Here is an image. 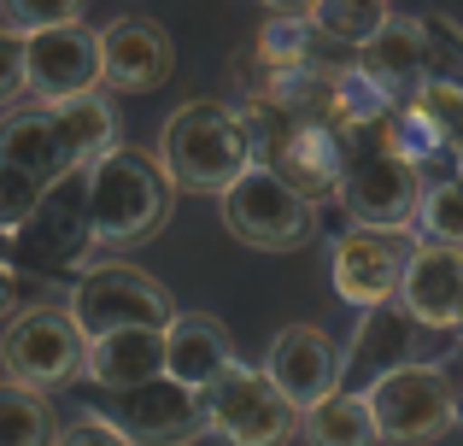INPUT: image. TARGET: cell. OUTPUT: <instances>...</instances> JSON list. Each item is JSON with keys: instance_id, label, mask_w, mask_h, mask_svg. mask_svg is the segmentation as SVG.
I'll use <instances>...</instances> for the list:
<instances>
[{"instance_id": "cell-17", "label": "cell", "mask_w": 463, "mask_h": 446, "mask_svg": "<svg viewBox=\"0 0 463 446\" xmlns=\"http://www.w3.org/2000/svg\"><path fill=\"white\" fill-rule=\"evenodd\" d=\"M399 306L411 311L417 329H452L458 311H463V247H434V241H422L405 264Z\"/></svg>"}, {"instance_id": "cell-10", "label": "cell", "mask_w": 463, "mask_h": 446, "mask_svg": "<svg viewBox=\"0 0 463 446\" xmlns=\"http://www.w3.org/2000/svg\"><path fill=\"white\" fill-rule=\"evenodd\" d=\"M411 252H417V241H411L405 229H346V235L335 241V259H328L335 294L358 311L393 306Z\"/></svg>"}, {"instance_id": "cell-16", "label": "cell", "mask_w": 463, "mask_h": 446, "mask_svg": "<svg viewBox=\"0 0 463 446\" xmlns=\"http://www.w3.org/2000/svg\"><path fill=\"white\" fill-rule=\"evenodd\" d=\"M0 165L35 176L42 188L77 176V153H71L53 106H18V112L0 118Z\"/></svg>"}, {"instance_id": "cell-22", "label": "cell", "mask_w": 463, "mask_h": 446, "mask_svg": "<svg viewBox=\"0 0 463 446\" xmlns=\"http://www.w3.org/2000/svg\"><path fill=\"white\" fill-rule=\"evenodd\" d=\"M299 435H306V446H375V423H370L364 394L340 388L299 417Z\"/></svg>"}, {"instance_id": "cell-11", "label": "cell", "mask_w": 463, "mask_h": 446, "mask_svg": "<svg viewBox=\"0 0 463 446\" xmlns=\"http://www.w3.org/2000/svg\"><path fill=\"white\" fill-rule=\"evenodd\" d=\"M24 89H35V106L100 94V30L59 24V30L24 35Z\"/></svg>"}, {"instance_id": "cell-13", "label": "cell", "mask_w": 463, "mask_h": 446, "mask_svg": "<svg viewBox=\"0 0 463 446\" xmlns=\"http://www.w3.org/2000/svg\"><path fill=\"white\" fill-rule=\"evenodd\" d=\"M264 171L282 176L306 206H323V200H340V171H346V141L335 136L317 118H299L270 153H264Z\"/></svg>"}, {"instance_id": "cell-5", "label": "cell", "mask_w": 463, "mask_h": 446, "mask_svg": "<svg viewBox=\"0 0 463 446\" xmlns=\"http://www.w3.org/2000/svg\"><path fill=\"white\" fill-rule=\"evenodd\" d=\"M375 441L387 446H434L446 429L458 423V394L446 382V370L434 365H399L387 376H375L364 388Z\"/></svg>"}, {"instance_id": "cell-19", "label": "cell", "mask_w": 463, "mask_h": 446, "mask_svg": "<svg viewBox=\"0 0 463 446\" xmlns=\"http://www.w3.org/2000/svg\"><path fill=\"white\" fill-rule=\"evenodd\" d=\"M235 365V341L212 311H176L165 323V376L188 394H205Z\"/></svg>"}, {"instance_id": "cell-28", "label": "cell", "mask_w": 463, "mask_h": 446, "mask_svg": "<svg viewBox=\"0 0 463 446\" xmlns=\"http://www.w3.org/2000/svg\"><path fill=\"white\" fill-rule=\"evenodd\" d=\"M53 446H129V441L118 435L112 423H100V417H89V412H82L71 429H59V441H53Z\"/></svg>"}, {"instance_id": "cell-15", "label": "cell", "mask_w": 463, "mask_h": 446, "mask_svg": "<svg viewBox=\"0 0 463 446\" xmlns=\"http://www.w3.org/2000/svg\"><path fill=\"white\" fill-rule=\"evenodd\" d=\"M358 71L387 94V100H399V106L417 100V94L434 82V42H429V24H422V18H399V12H393V24H387V30L375 35L370 47H364Z\"/></svg>"}, {"instance_id": "cell-2", "label": "cell", "mask_w": 463, "mask_h": 446, "mask_svg": "<svg viewBox=\"0 0 463 446\" xmlns=\"http://www.w3.org/2000/svg\"><path fill=\"white\" fill-rule=\"evenodd\" d=\"M340 200L358 218V229H405L422 206V171L405 159L393 136V112L382 124L346 136V171H340Z\"/></svg>"}, {"instance_id": "cell-4", "label": "cell", "mask_w": 463, "mask_h": 446, "mask_svg": "<svg viewBox=\"0 0 463 446\" xmlns=\"http://www.w3.org/2000/svg\"><path fill=\"white\" fill-rule=\"evenodd\" d=\"M65 318L77 323L82 341H100V335H118V329H165L176 311H170V294L147 270L106 259V264H89L71 282Z\"/></svg>"}, {"instance_id": "cell-12", "label": "cell", "mask_w": 463, "mask_h": 446, "mask_svg": "<svg viewBox=\"0 0 463 446\" xmlns=\"http://www.w3.org/2000/svg\"><path fill=\"white\" fill-rule=\"evenodd\" d=\"M264 376H270V388L306 417L311 405H323L328 394H340V346L328 341L323 323H288L270 341Z\"/></svg>"}, {"instance_id": "cell-24", "label": "cell", "mask_w": 463, "mask_h": 446, "mask_svg": "<svg viewBox=\"0 0 463 446\" xmlns=\"http://www.w3.org/2000/svg\"><path fill=\"white\" fill-rule=\"evenodd\" d=\"M393 24V6H311V35H328L340 47H370Z\"/></svg>"}, {"instance_id": "cell-1", "label": "cell", "mask_w": 463, "mask_h": 446, "mask_svg": "<svg viewBox=\"0 0 463 446\" xmlns=\"http://www.w3.org/2000/svg\"><path fill=\"white\" fill-rule=\"evenodd\" d=\"M158 171H165L170 195H229L241 176L259 165L252 136L241 124L235 106L223 100H194L182 112L165 118V136H158Z\"/></svg>"}, {"instance_id": "cell-23", "label": "cell", "mask_w": 463, "mask_h": 446, "mask_svg": "<svg viewBox=\"0 0 463 446\" xmlns=\"http://www.w3.org/2000/svg\"><path fill=\"white\" fill-rule=\"evenodd\" d=\"M59 441V417L47 405V394L0 382V446H53Z\"/></svg>"}, {"instance_id": "cell-9", "label": "cell", "mask_w": 463, "mask_h": 446, "mask_svg": "<svg viewBox=\"0 0 463 446\" xmlns=\"http://www.w3.org/2000/svg\"><path fill=\"white\" fill-rule=\"evenodd\" d=\"M89 417L112 423L129 446H188L205 435V400L176 388L170 376L147 382V388H129V394H106Z\"/></svg>"}, {"instance_id": "cell-29", "label": "cell", "mask_w": 463, "mask_h": 446, "mask_svg": "<svg viewBox=\"0 0 463 446\" xmlns=\"http://www.w3.org/2000/svg\"><path fill=\"white\" fill-rule=\"evenodd\" d=\"M12 294H18V276H12V264H0V311H12Z\"/></svg>"}, {"instance_id": "cell-30", "label": "cell", "mask_w": 463, "mask_h": 446, "mask_svg": "<svg viewBox=\"0 0 463 446\" xmlns=\"http://www.w3.org/2000/svg\"><path fill=\"white\" fill-rule=\"evenodd\" d=\"M452 335H458V341H463V311H458V323H452Z\"/></svg>"}, {"instance_id": "cell-21", "label": "cell", "mask_w": 463, "mask_h": 446, "mask_svg": "<svg viewBox=\"0 0 463 446\" xmlns=\"http://www.w3.org/2000/svg\"><path fill=\"white\" fill-rule=\"evenodd\" d=\"M411 329H417V323H411V311L399 306H375L370 318L358 323V341H352V365H340V388H346V376L352 370H364V376H387V370H399V365H411L405 358V346H411Z\"/></svg>"}, {"instance_id": "cell-26", "label": "cell", "mask_w": 463, "mask_h": 446, "mask_svg": "<svg viewBox=\"0 0 463 446\" xmlns=\"http://www.w3.org/2000/svg\"><path fill=\"white\" fill-rule=\"evenodd\" d=\"M47 188L35 183V176L12 171V165H0V235H24V223L35 218V206H42Z\"/></svg>"}, {"instance_id": "cell-7", "label": "cell", "mask_w": 463, "mask_h": 446, "mask_svg": "<svg viewBox=\"0 0 463 446\" xmlns=\"http://www.w3.org/2000/svg\"><path fill=\"white\" fill-rule=\"evenodd\" d=\"M200 400H205V429H217L229 446H288L299 435V412L270 388L264 370L241 365V358Z\"/></svg>"}, {"instance_id": "cell-25", "label": "cell", "mask_w": 463, "mask_h": 446, "mask_svg": "<svg viewBox=\"0 0 463 446\" xmlns=\"http://www.w3.org/2000/svg\"><path fill=\"white\" fill-rule=\"evenodd\" d=\"M417 218H422V235H429L434 247H463V183H458V176L422 188Z\"/></svg>"}, {"instance_id": "cell-3", "label": "cell", "mask_w": 463, "mask_h": 446, "mask_svg": "<svg viewBox=\"0 0 463 446\" xmlns=\"http://www.w3.org/2000/svg\"><path fill=\"white\" fill-rule=\"evenodd\" d=\"M82 195H89V235L112 241V247L147 241L170 218L165 171L136 147H118V153H106L100 165H89V171H82Z\"/></svg>"}, {"instance_id": "cell-14", "label": "cell", "mask_w": 463, "mask_h": 446, "mask_svg": "<svg viewBox=\"0 0 463 446\" xmlns=\"http://www.w3.org/2000/svg\"><path fill=\"white\" fill-rule=\"evenodd\" d=\"M170 71H176V47H170L165 24L129 12V18H112L100 30V82H112L124 94H147L165 89Z\"/></svg>"}, {"instance_id": "cell-6", "label": "cell", "mask_w": 463, "mask_h": 446, "mask_svg": "<svg viewBox=\"0 0 463 446\" xmlns=\"http://www.w3.org/2000/svg\"><path fill=\"white\" fill-rule=\"evenodd\" d=\"M0 365L12 370L6 382L35 394L71 388L89 365V341L77 335V323L65 318V306H24L0 335Z\"/></svg>"}, {"instance_id": "cell-27", "label": "cell", "mask_w": 463, "mask_h": 446, "mask_svg": "<svg viewBox=\"0 0 463 446\" xmlns=\"http://www.w3.org/2000/svg\"><path fill=\"white\" fill-rule=\"evenodd\" d=\"M24 94V35L0 30V106H12Z\"/></svg>"}, {"instance_id": "cell-8", "label": "cell", "mask_w": 463, "mask_h": 446, "mask_svg": "<svg viewBox=\"0 0 463 446\" xmlns=\"http://www.w3.org/2000/svg\"><path fill=\"white\" fill-rule=\"evenodd\" d=\"M223 223L235 241L259 252H294L317 235V206L294 195L282 176H270L264 165H252L235 188L223 195Z\"/></svg>"}, {"instance_id": "cell-20", "label": "cell", "mask_w": 463, "mask_h": 446, "mask_svg": "<svg viewBox=\"0 0 463 446\" xmlns=\"http://www.w3.org/2000/svg\"><path fill=\"white\" fill-rule=\"evenodd\" d=\"M82 376H89L100 394L147 388V382L165 376V329H118V335L89 341V365H82Z\"/></svg>"}, {"instance_id": "cell-18", "label": "cell", "mask_w": 463, "mask_h": 446, "mask_svg": "<svg viewBox=\"0 0 463 446\" xmlns=\"http://www.w3.org/2000/svg\"><path fill=\"white\" fill-rule=\"evenodd\" d=\"M89 241H94L89 235V195H82V171H77V176H65V183H53L42 195L35 218L24 223V247H30V259L47 264V270H71Z\"/></svg>"}]
</instances>
